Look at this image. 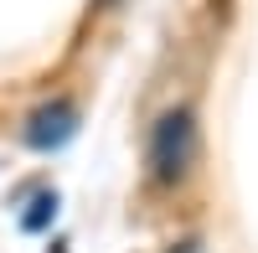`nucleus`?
Segmentation results:
<instances>
[{
    "mask_svg": "<svg viewBox=\"0 0 258 253\" xmlns=\"http://www.w3.org/2000/svg\"><path fill=\"white\" fill-rule=\"evenodd\" d=\"M52 217H57V192H41V197L31 202V212L21 217V227H26V233H41Z\"/></svg>",
    "mask_w": 258,
    "mask_h": 253,
    "instance_id": "nucleus-3",
    "label": "nucleus"
},
{
    "mask_svg": "<svg viewBox=\"0 0 258 253\" xmlns=\"http://www.w3.org/2000/svg\"><path fill=\"white\" fill-rule=\"evenodd\" d=\"M197 160V119L191 109H165L150 130V176L176 186Z\"/></svg>",
    "mask_w": 258,
    "mask_h": 253,
    "instance_id": "nucleus-1",
    "label": "nucleus"
},
{
    "mask_svg": "<svg viewBox=\"0 0 258 253\" xmlns=\"http://www.w3.org/2000/svg\"><path fill=\"white\" fill-rule=\"evenodd\" d=\"M78 135V114H73V103H41V109L26 119V130H21V140H26L31 145V150H41V155H47V150H62V145H68Z\"/></svg>",
    "mask_w": 258,
    "mask_h": 253,
    "instance_id": "nucleus-2",
    "label": "nucleus"
},
{
    "mask_svg": "<svg viewBox=\"0 0 258 253\" xmlns=\"http://www.w3.org/2000/svg\"><path fill=\"white\" fill-rule=\"evenodd\" d=\"M52 253H68V243H52Z\"/></svg>",
    "mask_w": 258,
    "mask_h": 253,
    "instance_id": "nucleus-4",
    "label": "nucleus"
}]
</instances>
